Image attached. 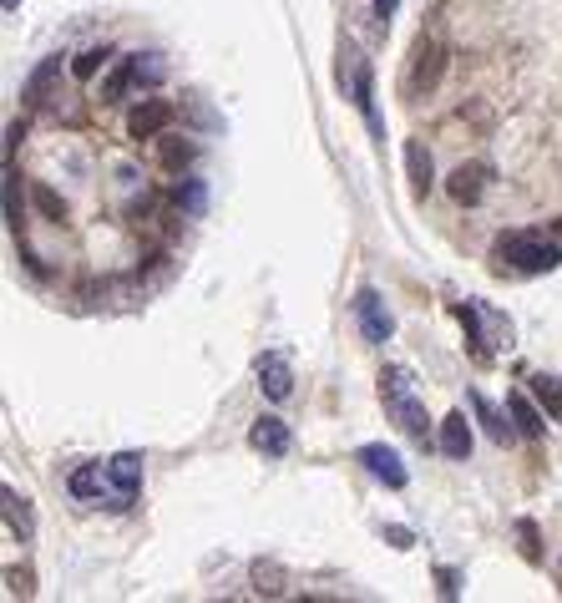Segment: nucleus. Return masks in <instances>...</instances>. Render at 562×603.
<instances>
[{
	"mask_svg": "<svg viewBox=\"0 0 562 603\" xmlns=\"http://www.w3.org/2000/svg\"><path fill=\"white\" fill-rule=\"evenodd\" d=\"M471 411L481 416V426H487V436H492L497 446H507V436H512V426H507V421H502V416H497V411H492L487 401H481L476 391H471Z\"/></svg>",
	"mask_w": 562,
	"mask_h": 603,
	"instance_id": "obj_17",
	"label": "nucleus"
},
{
	"mask_svg": "<svg viewBox=\"0 0 562 603\" xmlns=\"http://www.w3.org/2000/svg\"><path fill=\"white\" fill-rule=\"evenodd\" d=\"M385 538H390L395 548H411V533H406V527H385Z\"/></svg>",
	"mask_w": 562,
	"mask_h": 603,
	"instance_id": "obj_31",
	"label": "nucleus"
},
{
	"mask_svg": "<svg viewBox=\"0 0 562 603\" xmlns=\"http://www.w3.org/2000/svg\"><path fill=\"white\" fill-rule=\"evenodd\" d=\"M487 183H492V168H487V163H461V168L451 173V198H456V203H481Z\"/></svg>",
	"mask_w": 562,
	"mask_h": 603,
	"instance_id": "obj_12",
	"label": "nucleus"
},
{
	"mask_svg": "<svg viewBox=\"0 0 562 603\" xmlns=\"http://www.w3.org/2000/svg\"><path fill=\"white\" fill-rule=\"evenodd\" d=\"M259 391L269 401H289L294 396V365L274 350V355H259Z\"/></svg>",
	"mask_w": 562,
	"mask_h": 603,
	"instance_id": "obj_8",
	"label": "nucleus"
},
{
	"mask_svg": "<svg viewBox=\"0 0 562 603\" xmlns=\"http://www.w3.org/2000/svg\"><path fill=\"white\" fill-rule=\"evenodd\" d=\"M441 61H446L441 41H436V36H421L416 51H411V92H431V87L441 82Z\"/></svg>",
	"mask_w": 562,
	"mask_h": 603,
	"instance_id": "obj_5",
	"label": "nucleus"
},
{
	"mask_svg": "<svg viewBox=\"0 0 562 603\" xmlns=\"http://www.w3.org/2000/svg\"><path fill=\"white\" fill-rule=\"evenodd\" d=\"M380 401H385V416L406 431V436H416V441H426V406L416 401V375L406 370V365H385L380 370Z\"/></svg>",
	"mask_w": 562,
	"mask_h": 603,
	"instance_id": "obj_1",
	"label": "nucleus"
},
{
	"mask_svg": "<svg viewBox=\"0 0 562 603\" xmlns=\"http://www.w3.org/2000/svg\"><path fill=\"white\" fill-rule=\"evenodd\" d=\"M6 223L21 234V178H16L11 163H6Z\"/></svg>",
	"mask_w": 562,
	"mask_h": 603,
	"instance_id": "obj_22",
	"label": "nucleus"
},
{
	"mask_svg": "<svg viewBox=\"0 0 562 603\" xmlns=\"http://www.w3.org/2000/svg\"><path fill=\"white\" fill-rule=\"evenodd\" d=\"M16 6H21V0H6V11H16Z\"/></svg>",
	"mask_w": 562,
	"mask_h": 603,
	"instance_id": "obj_33",
	"label": "nucleus"
},
{
	"mask_svg": "<svg viewBox=\"0 0 562 603\" xmlns=\"http://www.w3.org/2000/svg\"><path fill=\"white\" fill-rule=\"evenodd\" d=\"M360 467H365L370 477H380L385 487H406V482H411L406 462H400V451H390V446H360Z\"/></svg>",
	"mask_w": 562,
	"mask_h": 603,
	"instance_id": "obj_7",
	"label": "nucleus"
},
{
	"mask_svg": "<svg viewBox=\"0 0 562 603\" xmlns=\"http://www.w3.org/2000/svg\"><path fill=\"white\" fill-rule=\"evenodd\" d=\"M0 502H6V527H11L21 543H31V502H26L16 487H0Z\"/></svg>",
	"mask_w": 562,
	"mask_h": 603,
	"instance_id": "obj_14",
	"label": "nucleus"
},
{
	"mask_svg": "<svg viewBox=\"0 0 562 603\" xmlns=\"http://www.w3.org/2000/svg\"><path fill=\"white\" fill-rule=\"evenodd\" d=\"M56 71H61V56H51V61L36 71V77L26 82V102H41V97H46V87L56 82Z\"/></svg>",
	"mask_w": 562,
	"mask_h": 603,
	"instance_id": "obj_23",
	"label": "nucleus"
},
{
	"mask_svg": "<svg viewBox=\"0 0 562 603\" xmlns=\"http://www.w3.org/2000/svg\"><path fill=\"white\" fill-rule=\"evenodd\" d=\"M436 583H441V598H456L461 593V578L451 568H436Z\"/></svg>",
	"mask_w": 562,
	"mask_h": 603,
	"instance_id": "obj_29",
	"label": "nucleus"
},
{
	"mask_svg": "<svg viewBox=\"0 0 562 603\" xmlns=\"http://www.w3.org/2000/svg\"><path fill=\"white\" fill-rule=\"evenodd\" d=\"M132 77H137V87H157L168 77V66H163V56H132Z\"/></svg>",
	"mask_w": 562,
	"mask_h": 603,
	"instance_id": "obj_19",
	"label": "nucleus"
},
{
	"mask_svg": "<svg viewBox=\"0 0 562 603\" xmlns=\"http://www.w3.org/2000/svg\"><path fill=\"white\" fill-rule=\"evenodd\" d=\"M517 538H522V558H527V563H542V548H537V527H532L527 517L517 522Z\"/></svg>",
	"mask_w": 562,
	"mask_h": 603,
	"instance_id": "obj_27",
	"label": "nucleus"
},
{
	"mask_svg": "<svg viewBox=\"0 0 562 603\" xmlns=\"http://www.w3.org/2000/svg\"><path fill=\"white\" fill-rule=\"evenodd\" d=\"M254 583H259V593L279 598V593H284V573H279V563H254Z\"/></svg>",
	"mask_w": 562,
	"mask_h": 603,
	"instance_id": "obj_24",
	"label": "nucleus"
},
{
	"mask_svg": "<svg viewBox=\"0 0 562 603\" xmlns=\"http://www.w3.org/2000/svg\"><path fill=\"white\" fill-rule=\"evenodd\" d=\"M355 320H360V330H365L370 345H385L390 330H395V320H390V310L380 305L375 289H360V294H355Z\"/></svg>",
	"mask_w": 562,
	"mask_h": 603,
	"instance_id": "obj_6",
	"label": "nucleus"
},
{
	"mask_svg": "<svg viewBox=\"0 0 562 603\" xmlns=\"http://www.w3.org/2000/svg\"><path fill=\"white\" fill-rule=\"evenodd\" d=\"M497 264L502 269L512 264L517 274H547V269L562 264V249L552 239H542V234H502L497 239Z\"/></svg>",
	"mask_w": 562,
	"mask_h": 603,
	"instance_id": "obj_2",
	"label": "nucleus"
},
{
	"mask_svg": "<svg viewBox=\"0 0 562 603\" xmlns=\"http://www.w3.org/2000/svg\"><path fill=\"white\" fill-rule=\"evenodd\" d=\"M36 203H41L51 218H61V213H66V208H61V198H56V193H46V188H36Z\"/></svg>",
	"mask_w": 562,
	"mask_h": 603,
	"instance_id": "obj_30",
	"label": "nucleus"
},
{
	"mask_svg": "<svg viewBox=\"0 0 562 603\" xmlns=\"http://www.w3.org/2000/svg\"><path fill=\"white\" fill-rule=\"evenodd\" d=\"M173 122V102H137L132 107V117H127V132L137 137V142H147V137H157V132H163Z\"/></svg>",
	"mask_w": 562,
	"mask_h": 603,
	"instance_id": "obj_10",
	"label": "nucleus"
},
{
	"mask_svg": "<svg viewBox=\"0 0 562 603\" xmlns=\"http://www.w3.org/2000/svg\"><path fill=\"white\" fill-rule=\"evenodd\" d=\"M441 451H446L451 462H466V457H471V426H466L461 411H451V416L441 421Z\"/></svg>",
	"mask_w": 562,
	"mask_h": 603,
	"instance_id": "obj_13",
	"label": "nucleus"
},
{
	"mask_svg": "<svg viewBox=\"0 0 562 603\" xmlns=\"http://www.w3.org/2000/svg\"><path fill=\"white\" fill-rule=\"evenodd\" d=\"M340 87L350 92V102L370 117V127L380 132V122H375V102H370V61L360 56V46L355 41H345L340 46Z\"/></svg>",
	"mask_w": 562,
	"mask_h": 603,
	"instance_id": "obj_3",
	"label": "nucleus"
},
{
	"mask_svg": "<svg viewBox=\"0 0 562 603\" xmlns=\"http://www.w3.org/2000/svg\"><path fill=\"white\" fill-rule=\"evenodd\" d=\"M127 87H137V77H132V56L112 66V77H107V87H102V102H122Z\"/></svg>",
	"mask_w": 562,
	"mask_h": 603,
	"instance_id": "obj_18",
	"label": "nucleus"
},
{
	"mask_svg": "<svg viewBox=\"0 0 562 603\" xmlns=\"http://www.w3.org/2000/svg\"><path fill=\"white\" fill-rule=\"evenodd\" d=\"M6 583H11V598H16V593H21V598H31V573H26V568H11V573H6Z\"/></svg>",
	"mask_w": 562,
	"mask_h": 603,
	"instance_id": "obj_28",
	"label": "nucleus"
},
{
	"mask_svg": "<svg viewBox=\"0 0 562 603\" xmlns=\"http://www.w3.org/2000/svg\"><path fill=\"white\" fill-rule=\"evenodd\" d=\"M107 61H112V51H107V46H92V51H82V56L71 61V71H76V77H82V82H92V77H97V71H102Z\"/></svg>",
	"mask_w": 562,
	"mask_h": 603,
	"instance_id": "obj_20",
	"label": "nucleus"
},
{
	"mask_svg": "<svg viewBox=\"0 0 562 603\" xmlns=\"http://www.w3.org/2000/svg\"><path fill=\"white\" fill-rule=\"evenodd\" d=\"M507 411H512V421H517V431H522V436H532V441H537V436L547 431L542 411H537V406H532L522 391H512V396H507Z\"/></svg>",
	"mask_w": 562,
	"mask_h": 603,
	"instance_id": "obj_15",
	"label": "nucleus"
},
{
	"mask_svg": "<svg viewBox=\"0 0 562 603\" xmlns=\"http://www.w3.org/2000/svg\"><path fill=\"white\" fill-rule=\"evenodd\" d=\"M66 487H71V497H82V502H107V507L117 512V482H112V467H107V462L76 467Z\"/></svg>",
	"mask_w": 562,
	"mask_h": 603,
	"instance_id": "obj_4",
	"label": "nucleus"
},
{
	"mask_svg": "<svg viewBox=\"0 0 562 603\" xmlns=\"http://www.w3.org/2000/svg\"><path fill=\"white\" fill-rule=\"evenodd\" d=\"M163 163H168V168H183V163H193V142L163 137Z\"/></svg>",
	"mask_w": 562,
	"mask_h": 603,
	"instance_id": "obj_25",
	"label": "nucleus"
},
{
	"mask_svg": "<svg viewBox=\"0 0 562 603\" xmlns=\"http://www.w3.org/2000/svg\"><path fill=\"white\" fill-rule=\"evenodd\" d=\"M406 163H411V188H416V198H426L431 193V153L421 142H406Z\"/></svg>",
	"mask_w": 562,
	"mask_h": 603,
	"instance_id": "obj_16",
	"label": "nucleus"
},
{
	"mask_svg": "<svg viewBox=\"0 0 562 603\" xmlns=\"http://www.w3.org/2000/svg\"><path fill=\"white\" fill-rule=\"evenodd\" d=\"M173 198H178V203H183L188 213H203V208H208V193H203V183H183V188H178Z\"/></svg>",
	"mask_w": 562,
	"mask_h": 603,
	"instance_id": "obj_26",
	"label": "nucleus"
},
{
	"mask_svg": "<svg viewBox=\"0 0 562 603\" xmlns=\"http://www.w3.org/2000/svg\"><path fill=\"white\" fill-rule=\"evenodd\" d=\"M107 467H112V482H117V512H127L137 502V487H142V457L137 451H117Z\"/></svg>",
	"mask_w": 562,
	"mask_h": 603,
	"instance_id": "obj_9",
	"label": "nucleus"
},
{
	"mask_svg": "<svg viewBox=\"0 0 562 603\" xmlns=\"http://www.w3.org/2000/svg\"><path fill=\"white\" fill-rule=\"evenodd\" d=\"M537 401H542V411L552 421H562V375H552V381L542 375V381H537Z\"/></svg>",
	"mask_w": 562,
	"mask_h": 603,
	"instance_id": "obj_21",
	"label": "nucleus"
},
{
	"mask_svg": "<svg viewBox=\"0 0 562 603\" xmlns=\"http://www.w3.org/2000/svg\"><path fill=\"white\" fill-rule=\"evenodd\" d=\"M370 6H375V16H380V21H390V16H395V6H400V0H370Z\"/></svg>",
	"mask_w": 562,
	"mask_h": 603,
	"instance_id": "obj_32",
	"label": "nucleus"
},
{
	"mask_svg": "<svg viewBox=\"0 0 562 603\" xmlns=\"http://www.w3.org/2000/svg\"><path fill=\"white\" fill-rule=\"evenodd\" d=\"M249 446L264 451V457H284V451L294 446V436H289V426H284L279 416H259L254 431H249Z\"/></svg>",
	"mask_w": 562,
	"mask_h": 603,
	"instance_id": "obj_11",
	"label": "nucleus"
}]
</instances>
